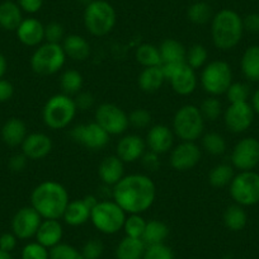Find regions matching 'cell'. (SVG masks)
I'll use <instances>...</instances> for the list:
<instances>
[{
    "label": "cell",
    "mask_w": 259,
    "mask_h": 259,
    "mask_svg": "<svg viewBox=\"0 0 259 259\" xmlns=\"http://www.w3.org/2000/svg\"><path fill=\"white\" fill-rule=\"evenodd\" d=\"M112 196L126 213H144L155 202L156 187L145 174H130L113 187Z\"/></svg>",
    "instance_id": "cell-1"
},
{
    "label": "cell",
    "mask_w": 259,
    "mask_h": 259,
    "mask_svg": "<svg viewBox=\"0 0 259 259\" xmlns=\"http://www.w3.org/2000/svg\"><path fill=\"white\" fill-rule=\"evenodd\" d=\"M70 198L61 183L56 181H45L34 187L31 193V206L42 219H62Z\"/></svg>",
    "instance_id": "cell-2"
},
{
    "label": "cell",
    "mask_w": 259,
    "mask_h": 259,
    "mask_svg": "<svg viewBox=\"0 0 259 259\" xmlns=\"http://www.w3.org/2000/svg\"><path fill=\"white\" fill-rule=\"evenodd\" d=\"M244 31L243 18L233 9H221L211 21L212 42L221 51H229L238 46Z\"/></svg>",
    "instance_id": "cell-3"
},
{
    "label": "cell",
    "mask_w": 259,
    "mask_h": 259,
    "mask_svg": "<svg viewBox=\"0 0 259 259\" xmlns=\"http://www.w3.org/2000/svg\"><path fill=\"white\" fill-rule=\"evenodd\" d=\"M83 21L92 36L103 37L113 31L117 14L113 6L107 0H92L84 9Z\"/></svg>",
    "instance_id": "cell-4"
},
{
    "label": "cell",
    "mask_w": 259,
    "mask_h": 259,
    "mask_svg": "<svg viewBox=\"0 0 259 259\" xmlns=\"http://www.w3.org/2000/svg\"><path fill=\"white\" fill-rule=\"evenodd\" d=\"M78 108L74 98L64 93L55 94L47 99L42 109L44 123L51 130L66 128L76 116Z\"/></svg>",
    "instance_id": "cell-5"
},
{
    "label": "cell",
    "mask_w": 259,
    "mask_h": 259,
    "mask_svg": "<svg viewBox=\"0 0 259 259\" xmlns=\"http://www.w3.org/2000/svg\"><path fill=\"white\" fill-rule=\"evenodd\" d=\"M205 130V118L200 108L193 104L182 106L176 112L173 118V133L182 141H193L203 135Z\"/></svg>",
    "instance_id": "cell-6"
},
{
    "label": "cell",
    "mask_w": 259,
    "mask_h": 259,
    "mask_svg": "<svg viewBox=\"0 0 259 259\" xmlns=\"http://www.w3.org/2000/svg\"><path fill=\"white\" fill-rule=\"evenodd\" d=\"M66 55L61 44H42L31 56V68L38 75H54L64 68Z\"/></svg>",
    "instance_id": "cell-7"
},
{
    "label": "cell",
    "mask_w": 259,
    "mask_h": 259,
    "mask_svg": "<svg viewBox=\"0 0 259 259\" xmlns=\"http://www.w3.org/2000/svg\"><path fill=\"white\" fill-rule=\"evenodd\" d=\"M127 213L114 201H99L91 212V221L102 234L113 235L123 229Z\"/></svg>",
    "instance_id": "cell-8"
},
{
    "label": "cell",
    "mask_w": 259,
    "mask_h": 259,
    "mask_svg": "<svg viewBox=\"0 0 259 259\" xmlns=\"http://www.w3.org/2000/svg\"><path fill=\"white\" fill-rule=\"evenodd\" d=\"M233 83V70L223 60H213L205 65L201 74V85L212 97L225 94Z\"/></svg>",
    "instance_id": "cell-9"
},
{
    "label": "cell",
    "mask_w": 259,
    "mask_h": 259,
    "mask_svg": "<svg viewBox=\"0 0 259 259\" xmlns=\"http://www.w3.org/2000/svg\"><path fill=\"white\" fill-rule=\"evenodd\" d=\"M230 196L236 205L243 207L259 203V173L254 170L235 174L229 184Z\"/></svg>",
    "instance_id": "cell-10"
},
{
    "label": "cell",
    "mask_w": 259,
    "mask_h": 259,
    "mask_svg": "<svg viewBox=\"0 0 259 259\" xmlns=\"http://www.w3.org/2000/svg\"><path fill=\"white\" fill-rule=\"evenodd\" d=\"M96 122L111 135H122L130 127L128 114L114 103H102L96 109Z\"/></svg>",
    "instance_id": "cell-11"
},
{
    "label": "cell",
    "mask_w": 259,
    "mask_h": 259,
    "mask_svg": "<svg viewBox=\"0 0 259 259\" xmlns=\"http://www.w3.org/2000/svg\"><path fill=\"white\" fill-rule=\"evenodd\" d=\"M70 138L73 141L93 151L103 149L109 141L108 134L96 121L75 126L70 131Z\"/></svg>",
    "instance_id": "cell-12"
},
{
    "label": "cell",
    "mask_w": 259,
    "mask_h": 259,
    "mask_svg": "<svg viewBox=\"0 0 259 259\" xmlns=\"http://www.w3.org/2000/svg\"><path fill=\"white\" fill-rule=\"evenodd\" d=\"M231 164L240 171L253 170L259 164V140L244 138L231 151Z\"/></svg>",
    "instance_id": "cell-13"
},
{
    "label": "cell",
    "mask_w": 259,
    "mask_h": 259,
    "mask_svg": "<svg viewBox=\"0 0 259 259\" xmlns=\"http://www.w3.org/2000/svg\"><path fill=\"white\" fill-rule=\"evenodd\" d=\"M254 116L255 113L249 102L230 103L224 112V122L230 133L241 134L253 124Z\"/></svg>",
    "instance_id": "cell-14"
},
{
    "label": "cell",
    "mask_w": 259,
    "mask_h": 259,
    "mask_svg": "<svg viewBox=\"0 0 259 259\" xmlns=\"http://www.w3.org/2000/svg\"><path fill=\"white\" fill-rule=\"evenodd\" d=\"M42 220L44 219L32 206L19 208L12 219V233L22 240L33 238Z\"/></svg>",
    "instance_id": "cell-15"
},
{
    "label": "cell",
    "mask_w": 259,
    "mask_h": 259,
    "mask_svg": "<svg viewBox=\"0 0 259 259\" xmlns=\"http://www.w3.org/2000/svg\"><path fill=\"white\" fill-rule=\"evenodd\" d=\"M202 158L200 146L193 141H182L181 144L171 149L170 163L171 168L178 171H187L193 169Z\"/></svg>",
    "instance_id": "cell-16"
},
{
    "label": "cell",
    "mask_w": 259,
    "mask_h": 259,
    "mask_svg": "<svg viewBox=\"0 0 259 259\" xmlns=\"http://www.w3.org/2000/svg\"><path fill=\"white\" fill-rule=\"evenodd\" d=\"M146 153V143L141 136L130 134L119 139L116 146V155L123 163H135L141 160Z\"/></svg>",
    "instance_id": "cell-17"
},
{
    "label": "cell",
    "mask_w": 259,
    "mask_h": 259,
    "mask_svg": "<svg viewBox=\"0 0 259 259\" xmlns=\"http://www.w3.org/2000/svg\"><path fill=\"white\" fill-rule=\"evenodd\" d=\"M52 140L44 133H32L22 143V153L28 160H41L52 151Z\"/></svg>",
    "instance_id": "cell-18"
},
{
    "label": "cell",
    "mask_w": 259,
    "mask_h": 259,
    "mask_svg": "<svg viewBox=\"0 0 259 259\" xmlns=\"http://www.w3.org/2000/svg\"><path fill=\"white\" fill-rule=\"evenodd\" d=\"M146 148L158 155H163L171 150L174 144L173 130L165 124H155L150 127L145 139Z\"/></svg>",
    "instance_id": "cell-19"
},
{
    "label": "cell",
    "mask_w": 259,
    "mask_h": 259,
    "mask_svg": "<svg viewBox=\"0 0 259 259\" xmlns=\"http://www.w3.org/2000/svg\"><path fill=\"white\" fill-rule=\"evenodd\" d=\"M17 38L28 47H38L45 41V26L37 18H24L16 31Z\"/></svg>",
    "instance_id": "cell-20"
},
{
    "label": "cell",
    "mask_w": 259,
    "mask_h": 259,
    "mask_svg": "<svg viewBox=\"0 0 259 259\" xmlns=\"http://www.w3.org/2000/svg\"><path fill=\"white\" fill-rule=\"evenodd\" d=\"M170 85L173 91L179 96H189L197 88V75L196 70L191 69L184 62L169 76Z\"/></svg>",
    "instance_id": "cell-21"
},
{
    "label": "cell",
    "mask_w": 259,
    "mask_h": 259,
    "mask_svg": "<svg viewBox=\"0 0 259 259\" xmlns=\"http://www.w3.org/2000/svg\"><path fill=\"white\" fill-rule=\"evenodd\" d=\"M62 236H64V229L59 220L44 219L34 238L37 243L46 246L47 249H51L61 243Z\"/></svg>",
    "instance_id": "cell-22"
},
{
    "label": "cell",
    "mask_w": 259,
    "mask_h": 259,
    "mask_svg": "<svg viewBox=\"0 0 259 259\" xmlns=\"http://www.w3.org/2000/svg\"><path fill=\"white\" fill-rule=\"evenodd\" d=\"M98 176L106 186L114 187L124 177V163L117 155L106 156L98 166Z\"/></svg>",
    "instance_id": "cell-23"
},
{
    "label": "cell",
    "mask_w": 259,
    "mask_h": 259,
    "mask_svg": "<svg viewBox=\"0 0 259 259\" xmlns=\"http://www.w3.org/2000/svg\"><path fill=\"white\" fill-rule=\"evenodd\" d=\"M65 55L74 61H85L92 54L91 44L79 34H69L61 44Z\"/></svg>",
    "instance_id": "cell-24"
},
{
    "label": "cell",
    "mask_w": 259,
    "mask_h": 259,
    "mask_svg": "<svg viewBox=\"0 0 259 259\" xmlns=\"http://www.w3.org/2000/svg\"><path fill=\"white\" fill-rule=\"evenodd\" d=\"M27 135L28 133H27L26 123L17 117L9 118L2 127V139L7 145L12 148L21 146Z\"/></svg>",
    "instance_id": "cell-25"
},
{
    "label": "cell",
    "mask_w": 259,
    "mask_h": 259,
    "mask_svg": "<svg viewBox=\"0 0 259 259\" xmlns=\"http://www.w3.org/2000/svg\"><path fill=\"white\" fill-rule=\"evenodd\" d=\"M166 79L161 66H151L144 68L138 78L139 88L145 93H155L163 87Z\"/></svg>",
    "instance_id": "cell-26"
},
{
    "label": "cell",
    "mask_w": 259,
    "mask_h": 259,
    "mask_svg": "<svg viewBox=\"0 0 259 259\" xmlns=\"http://www.w3.org/2000/svg\"><path fill=\"white\" fill-rule=\"evenodd\" d=\"M163 64H182L186 62L187 49L182 42L174 38H165L159 46Z\"/></svg>",
    "instance_id": "cell-27"
},
{
    "label": "cell",
    "mask_w": 259,
    "mask_h": 259,
    "mask_svg": "<svg viewBox=\"0 0 259 259\" xmlns=\"http://www.w3.org/2000/svg\"><path fill=\"white\" fill-rule=\"evenodd\" d=\"M92 210L88 207L84 200L70 201L65 210L62 219L68 225L70 226H81L91 220Z\"/></svg>",
    "instance_id": "cell-28"
},
{
    "label": "cell",
    "mask_w": 259,
    "mask_h": 259,
    "mask_svg": "<svg viewBox=\"0 0 259 259\" xmlns=\"http://www.w3.org/2000/svg\"><path fill=\"white\" fill-rule=\"evenodd\" d=\"M23 12L18 3L7 0L0 4V27L6 31H17L19 24L23 21Z\"/></svg>",
    "instance_id": "cell-29"
},
{
    "label": "cell",
    "mask_w": 259,
    "mask_h": 259,
    "mask_svg": "<svg viewBox=\"0 0 259 259\" xmlns=\"http://www.w3.org/2000/svg\"><path fill=\"white\" fill-rule=\"evenodd\" d=\"M146 244L143 239L131 238V236H124L117 245L116 258L117 259H141L145 253Z\"/></svg>",
    "instance_id": "cell-30"
},
{
    "label": "cell",
    "mask_w": 259,
    "mask_h": 259,
    "mask_svg": "<svg viewBox=\"0 0 259 259\" xmlns=\"http://www.w3.org/2000/svg\"><path fill=\"white\" fill-rule=\"evenodd\" d=\"M243 75L249 81H259V46L253 45L244 51L240 60Z\"/></svg>",
    "instance_id": "cell-31"
},
{
    "label": "cell",
    "mask_w": 259,
    "mask_h": 259,
    "mask_svg": "<svg viewBox=\"0 0 259 259\" xmlns=\"http://www.w3.org/2000/svg\"><path fill=\"white\" fill-rule=\"evenodd\" d=\"M223 219L224 224L230 231H241L248 223V215L244 207L236 203L226 207Z\"/></svg>",
    "instance_id": "cell-32"
},
{
    "label": "cell",
    "mask_w": 259,
    "mask_h": 259,
    "mask_svg": "<svg viewBox=\"0 0 259 259\" xmlns=\"http://www.w3.org/2000/svg\"><path fill=\"white\" fill-rule=\"evenodd\" d=\"M213 9L210 4L203 0V2H196L191 4L187 9V18L191 23L197 24V26H203L212 21L213 18Z\"/></svg>",
    "instance_id": "cell-33"
},
{
    "label": "cell",
    "mask_w": 259,
    "mask_h": 259,
    "mask_svg": "<svg viewBox=\"0 0 259 259\" xmlns=\"http://www.w3.org/2000/svg\"><path fill=\"white\" fill-rule=\"evenodd\" d=\"M169 235V228L165 223L160 220L146 221L145 231H144L143 240L146 245L160 244L165 241Z\"/></svg>",
    "instance_id": "cell-34"
},
{
    "label": "cell",
    "mask_w": 259,
    "mask_h": 259,
    "mask_svg": "<svg viewBox=\"0 0 259 259\" xmlns=\"http://www.w3.org/2000/svg\"><path fill=\"white\" fill-rule=\"evenodd\" d=\"M83 85V75L78 70L68 69L60 76V87H61L62 93L66 94V96H76L79 92H81Z\"/></svg>",
    "instance_id": "cell-35"
},
{
    "label": "cell",
    "mask_w": 259,
    "mask_h": 259,
    "mask_svg": "<svg viewBox=\"0 0 259 259\" xmlns=\"http://www.w3.org/2000/svg\"><path fill=\"white\" fill-rule=\"evenodd\" d=\"M135 59L143 68H151V66H160L161 65L159 47L151 44L140 45L136 49Z\"/></svg>",
    "instance_id": "cell-36"
},
{
    "label": "cell",
    "mask_w": 259,
    "mask_h": 259,
    "mask_svg": "<svg viewBox=\"0 0 259 259\" xmlns=\"http://www.w3.org/2000/svg\"><path fill=\"white\" fill-rule=\"evenodd\" d=\"M235 177L234 166L229 164H219L213 166L208 173V183L215 188H223L229 186Z\"/></svg>",
    "instance_id": "cell-37"
},
{
    "label": "cell",
    "mask_w": 259,
    "mask_h": 259,
    "mask_svg": "<svg viewBox=\"0 0 259 259\" xmlns=\"http://www.w3.org/2000/svg\"><path fill=\"white\" fill-rule=\"evenodd\" d=\"M208 59V52L203 45L196 44L192 45L186 54V64L193 70L205 68L206 62Z\"/></svg>",
    "instance_id": "cell-38"
},
{
    "label": "cell",
    "mask_w": 259,
    "mask_h": 259,
    "mask_svg": "<svg viewBox=\"0 0 259 259\" xmlns=\"http://www.w3.org/2000/svg\"><path fill=\"white\" fill-rule=\"evenodd\" d=\"M202 146L203 150L210 155L220 156L226 151V140L223 135L218 133H208L202 136Z\"/></svg>",
    "instance_id": "cell-39"
},
{
    "label": "cell",
    "mask_w": 259,
    "mask_h": 259,
    "mask_svg": "<svg viewBox=\"0 0 259 259\" xmlns=\"http://www.w3.org/2000/svg\"><path fill=\"white\" fill-rule=\"evenodd\" d=\"M145 226L146 220L141 216V213H128V216H126V220H124L123 230L126 236L143 239Z\"/></svg>",
    "instance_id": "cell-40"
},
{
    "label": "cell",
    "mask_w": 259,
    "mask_h": 259,
    "mask_svg": "<svg viewBox=\"0 0 259 259\" xmlns=\"http://www.w3.org/2000/svg\"><path fill=\"white\" fill-rule=\"evenodd\" d=\"M205 121H216L223 114V104L218 97H208L198 107Z\"/></svg>",
    "instance_id": "cell-41"
},
{
    "label": "cell",
    "mask_w": 259,
    "mask_h": 259,
    "mask_svg": "<svg viewBox=\"0 0 259 259\" xmlns=\"http://www.w3.org/2000/svg\"><path fill=\"white\" fill-rule=\"evenodd\" d=\"M226 98H228L229 103H241V102H248V99L250 98V88H249L248 84L240 83V81H236V83H231V85L229 87V89L225 93Z\"/></svg>",
    "instance_id": "cell-42"
},
{
    "label": "cell",
    "mask_w": 259,
    "mask_h": 259,
    "mask_svg": "<svg viewBox=\"0 0 259 259\" xmlns=\"http://www.w3.org/2000/svg\"><path fill=\"white\" fill-rule=\"evenodd\" d=\"M49 259H83L81 251L75 246L66 243H60L50 249Z\"/></svg>",
    "instance_id": "cell-43"
},
{
    "label": "cell",
    "mask_w": 259,
    "mask_h": 259,
    "mask_svg": "<svg viewBox=\"0 0 259 259\" xmlns=\"http://www.w3.org/2000/svg\"><path fill=\"white\" fill-rule=\"evenodd\" d=\"M143 259H174L173 250L164 243L146 245Z\"/></svg>",
    "instance_id": "cell-44"
},
{
    "label": "cell",
    "mask_w": 259,
    "mask_h": 259,
    "mask_svg": "<svg viewBox=\"0 0 259 259\" xmlns=\"http://www.w3.org/2000/svg\"><path fill=\"white\" fill-rule=\"evenodd\" d=\"M50 249L37 241L26 244L22 249V259H49Z\"/></svg>",
    "instance_id": "cell-45"
},
{
    "label": "cell",
    "mask_w": 259,
    "mask_h": 259,
    "mask_svg": "<svg viewBox=\"0 0 259 259\" xmlns=\"http://www.w3.org/2000/svg\"><path fill=\"white\" fill-rule=\"evenodd\" d=\"M151 121H153L151 113L145 108H136L128 114L130 126L135 128H146L150 126Z\"/></svg>",
    "instance_id": "cell-46"
},
{
    "label": "cell",
    "mask_w": 259,
    "mask_h": 259,
    "mask_svg": "<svg viewBox=\"0 0 259 259\" xmlns=\"http://www.w3.org/2000/svg\"><path fill=\"white\" fill-rule=\"evenodd\" d=\"M65 37L64 26L59 22H50L45 26V41L49 44H62Z\"/></svg>",
    "instance_id": "cell-47"
},
{
    "label": "cell",
    "mask_w": 259,
    "mask_h": 259,
    "mask_svg": "<svg viewBox=\"0 0 259 259\" xmlns=\"http://www.w3.org/2000/svg\"><path fill=\"white\" fill-rule=\"evenodd\" d=\"M80 251L83 259H99L103 255V243L98 239H91V240L84 244Z\"/></svg>",
    "instance_id": "cell-48"
},
{
    "label": "cell",
    "mask_w": 259,
    "mask_h": 259,
    "mask_svg": "<svg viewBox=\"0 0 259 259\" xmlns=\"http://www.w3.org/2000/svg\"><path fill=\"white\" fill-rule=\"evenodd\" d=\"M74 102L78 108V111H87L92 108L94 104V97L91 92H79L76 96H74Z\"/></svg>",
    "instance_id": "cell-49"
},
{
    "label": "cell",
    "mask_w": 259,
    "mask_h": 259,
    "mask_svg": "<svg viewBox=\"0 0 259 259\" xmlns=\"http://www.w3.org/2000/svg\"><path fill=\"white\" fill-rule=\"evenodd\" d=\"M27 163H28V159H27V156L23 153H21L16 154V155H13L9 159L8 166L14 173H21V171H23L26 169Z\"/></svg>",
    "instance_id": "cell-50"
},
{
    "label": "cell",
    "mask_w": 259,
    "mask_h": 259,
    "mask_svg": "<svg viewBox=\"0 0 259 259\" xmlns=\"http://www.w3.org/2000/svg\"><path fill=\"white\" fill-rule=\"evenodd\" d=\"M18 6L24 13L34 14L41 11L44 0H18Z\"/></svg>",
    "instance_id": "cell-51"
},
{
    "label": "cell",
    "mask_w": 259,
    "mask_h": 259,
    "mask_svg": "<svg viewBox=\"0 0 259 259\" xmlns=\"http://www.w3.org/2000/svg\"><path fill=\"white\" fill-rule=\"evenodd\" d=\"M159 156L158 154L153 153V151L149 150V153H145L143 155V158H141V160H143V165L145 166L148 170L150 171H156L159 169V166H160V160H159Z\"/></svg>",
    "instance_id": "cell-52"
},
{
    "label": "cell",
    "mask_w": 259,
    "mask_h": 259,
    "mask_svg": "<svg viewBox=\"0 0 259 259\" xmlns=\"http://www.w3.org/2000/svg\"><path fill=\"white\" fill-rule=\"evenodd\" d=\"M17 238L13 233H4L0 235V249L4 251H8L11 253L12 250H14L17 246Z\"/></svg>",
    "instance_id": "cell-53"
},
{
    "label": "cell",
    "mask_w": 259,
    "mask_h": 259,
    "mask_svg": "<svg viewBox=\"0 0 259 259\" xmlns=\"http://www.w3.org/2000/svg\"><path fill=\"white\" fill-rule=\"evenodd\" d=\"M244 29L251 33H259V13H250L243 18Z\"/></svg>",
    "instance_id": "cell-54"
},
{
    "label": "cell",
    "mask_w": 259,
    "mask_h": 259,
    "mask_svg": "<svg viewBox=\"0 0 259 259\" xmlns=\"http://www.w3.org/2000/svg\"><path fill=\"white\" fill-rule=\"evenodd\" d=\"M14 87L11 81L6 79H0V103L8 102L13 97Z\"/></svg>",
    "instance_id": "cell-55"
},
{
    "label": "cell",
    "mask_w": 259,
    "mask_h": 259,
    "mask_svg": "<svg viewBox=\"0 0 259 259\" xmlns=\"http://www.w3.org/2000/svg\"><path fill=\"white\" fill-rule=\"evenodd\" d=\"M251 102H250V106L251 108H253L254 113L258 114L259 116V88L256 89L255 92H254L253 94H251Z\"/></svg>",
    "instance_id": "cell-56"
},
{
    "label": "cell",
    "mask_w": 259,
    "mask_h": 259,
    "mask_svg": "<svg viewBox=\"0 0 259 259\" xmlns=\"http://www.w3.org/2000/svg\"><path fill=\"white\" fill-rule=\"evenodd\" d=\"M7 70H8V62H7L6 56L3 54H0V79H3Z\"/></svg>",
    "instance_id": "cell-57"
},
{
    "label": "cell",
    "mask_w": 259,
    "mask_h": 259,
    "mask_svg": "<svg viewBox=\"0 0 259 259\" xmlns=\"http://www.w3.org/2000/svg\"><path fill=\"white\" fill-rule=\"evenodd\" d=\"M0 259H13V256H12L11 253H8V251H4L0 249Z\"/></svg>",
    "instance_id": "cell-58"
},
{
    "label": "cell",
    "mask_w": 259,
    "mask_h": 259,
    "mask_svg": "<svg viewBox=\"0 0 259 259\" xmlns=\"http://www.w3.org/2000/svg\"><path fill=\"white\" fill-rule=\"evenodd\" d=\"M76 2H79V3L83 4V6H88V4L91 3L92 0H76Z\"/></svg>",
    "instance_id": "cell-59"
},
{
    "label": "cell",
    "mask_w": 259,
    "mask_h": 259,
    "mask_svg": "<svg viewBox=\"0 0 259 259\" xmlns=\"http://www.w3.org/2000/svg\"><path fill=\"white\" fill-rule=\"evenodd\" d=\"M206 2H211V0H206Z\"/></svg>",
    "instance_id": "cell-60"
},
{
    "label": "cell",
    "mask_w": 259,
    "mask_h": 259,
    "mask_svg": "<svg viewBox=\"0 0 259 259\" xmlns=\"http://www.w3.org/2000/svg\"><path fill=\"white\" fill-rule=\"evenodd\" d=\"M141 259H143V258H141Z\"/></svg>",
    "instance_id": "cell-61"
}]
</instances>
